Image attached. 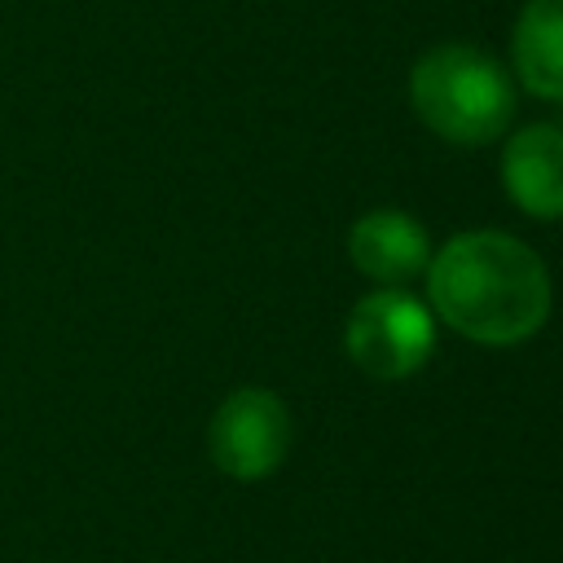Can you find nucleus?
Here are the masks:
<instances>
[{
	"mask_svg": "<svg viewBox=\"0 0 563 563\" xmlns=\"http://www.w3.org/2000/svg\"><path fill=\"white\" fill-rule=\"evenodd\" d=\"M413 114L453 145H484L501 136L515 114L510 75L471 44H440L418 57L409 75Z\"/></svg>",
	"mask_w": 563,
	"mask_h": 563,
	"instance_id": "nucleus-2",
	"label": "nucleus"
},
{
	"mask_svg": "<svg viewBox=\"0 0 563 563\" xmlns=\"http://www.w3.org/2000/svg\"><path fill=\"white\" fill-rule=\"evenodd\" d=\"M347 255L352 264L374 277V282H409L427 268L431 260V242H427V229L405 216V211H391V207H378V211H365L352 233H347Z\"/></svg>",
	"mask_w": 563,
	"mask_h": 563,
	"instance_id": "nucleus-6",
	"label": "nucleus"
},
{
	"mask_svg": "<svg viewBox=\"0 0 563 563\" xmlns=\"http://www.w3.org/2000/svg\"><path fill=\"white\" fill-rule=\"evenodd\" d=\"M427 295L435 317L488 347L523 343L550 317L545 264L519 238L497 229L449 238L435 260H427Z\"/></svg>",
	"mask_w": 563,
	"mask_h": 563,
	"instance_id": "nucleus-1",
	"label": "nucleus"
},
{
	"mask_svg": "<svg viewBox=\"0 0 563 563\" xmlns=\"http://www.w3.org/2000/svg\"><path fill=\"white\" fill-rule=\"evenodd\" d=\"M343 347L369 378H409L427 365L435 347V325L422 299L387 286L352 308Z\"/></svg>",
	"mask_w": 563,
	"mask_h": 563,
	"instance_id": "nucleus-3",
	"label": "nucleus"
},
{
	"mask_svg": "<svg viewBox=\"0 0 563 563\" xmlns=\"http://www.w3.org/2000/svg\"><path fill=\"white\" fill-rule=\"evenodd\" d=\"M501 180L515 207L537 220H563V128L532 123L506 141Z\"/></svg>",
	"mask_w": 563,
	"mask_h": 563,
	"instance_id": "nucleus-5",
	"label": "nucleus"
},
{
	"mask_svg": "<svg viewBox=\"0 0 563 563\" xmlns=\"http://www.w3.org/2000/svg\"><path fill=\"white\" fill-rule=\"evenodd\" d=\"M211 462L233 479H264L290 449V413L264 387H238L211 418Z\"/></svg>",
	"mask_w": 563,
	"mask_h": 563,
	"instance_id": "nucleus-4",
	"label": "nucleus"
},
{
	"mask_svg": "<svg viewBox=\"0 0 563 563\" xmlns=\"http://www.w3.org/2000/svg\"><path fill=\"white\" fill-rule=\"evenodd\" d=\"M510 57L528 92L563 101V0H528L519 9Z\"/></svg>",
	"mask_w": 563,
	"mask_h": 563,
	"instance_id": "nucleus-7",
	"label": "nucleus"
}]
</instances>
